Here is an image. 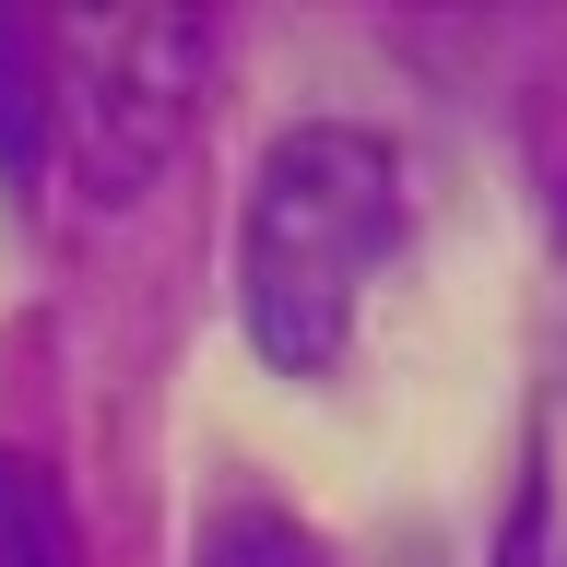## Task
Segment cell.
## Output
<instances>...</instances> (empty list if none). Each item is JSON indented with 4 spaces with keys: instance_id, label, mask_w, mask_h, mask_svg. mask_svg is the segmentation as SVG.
Segmentation results:
<instances>
[{
    "instance_id": "5",
    "label": "cell",
    "mask_w": 567,
    "mask_h": 567,
    "mask_svg": "<svg viewBox=\"0 0 567 567\" xmlns=\"http://www.w3.org/2000/svg\"><path fill=\"white\" fill-rule=\"evenodd\" d=\"M83 544H71V496L48 461L0 450V567H71Z\"/></svg>"
},
{
    "instance_id": "6",
    "label": "cell",
    "mask_w": 567,
    "mask_h": 567,
    "mask_svg": "<svg viewBox=\"0 0 567 567\" xmlns=\"http://www.w3.org/2000/svg\"><path fill=\"white\" fill-rule=\"evenodd\" d=\"M189 567H331L319 556V532L296 520V508H272V496H225L202 520V544H189Z\"/></svg>"
},
{
    "instance_id": "4",
    "label": "cell",
    "mask_w": 567,
    "mask_h": 567,
    "mask_svg": "<svg viewBox=\"0 0 567 567\" xmlns=\"http://www.w3.org/2000/svg\"><path fill=\"white\" fill-rule=\"evenodd\" d=\"M48 166V24L0 12V177Z\"/></svg>"
},
{
    "instance_id": "1",
    "label": "cell",
    "mask_w": 567,
    "mask_h": 567,
    "mask_svg": "<svg viewBox=\"0 0 567 567\" xmlns=\"http://www.w3.org/2000/svg\"><path fill=\"white\" fill-rule=\"evenodd\" d=\"M402 154L354 118H308L284 131L248 177V213H237V308H248V343L272 354L284 379H331L354 343V308L379 260L402 248Z\"/></svg>"
},
{
    "instance_id": "7",
    "label": "cell",
    "mask_w": 567,
    "mask_h": 567,
    "mask_svg": "<svg viewBox=\"0 0 567 567\" xmlns=\"http://www.w3.org/2000/svg\"><path fill=\"white\" fill-rule=\"evenodd\" d=\"M556 237H567V177H556Z\"/></svg>"
},
{
    "instance_id": "2",
    "label": "cell",
    "mask_w": 567,
    "mask_h": 567,
    "mask_svg": "<svg viewBox=\"0 0 567 567\" xmlns=\"http://www.w3.org/2000/svg\"><path fill=\"white\" fill-rule=\"evenodd\" d=\"M213 24L202 12H106V24H48V154H60L83 213H131L177 166L202 118Z\"/></svg>"
},
{
    "instance_id": "3",
    "label": "cell",
    "mask_w": 567,
    "mask_h": 567,
    "mask_svg": "<svg viewBox=\"0 0 567 567\" xmlns=\"http://www.w3.org/2000/svg\"><path fill=\"white\" fill-rule=\"evenodd\" d=\"M496 567H567V367L544 379V402H532V437H520V485H508Z\"/></svg>"
}]
</instances>
